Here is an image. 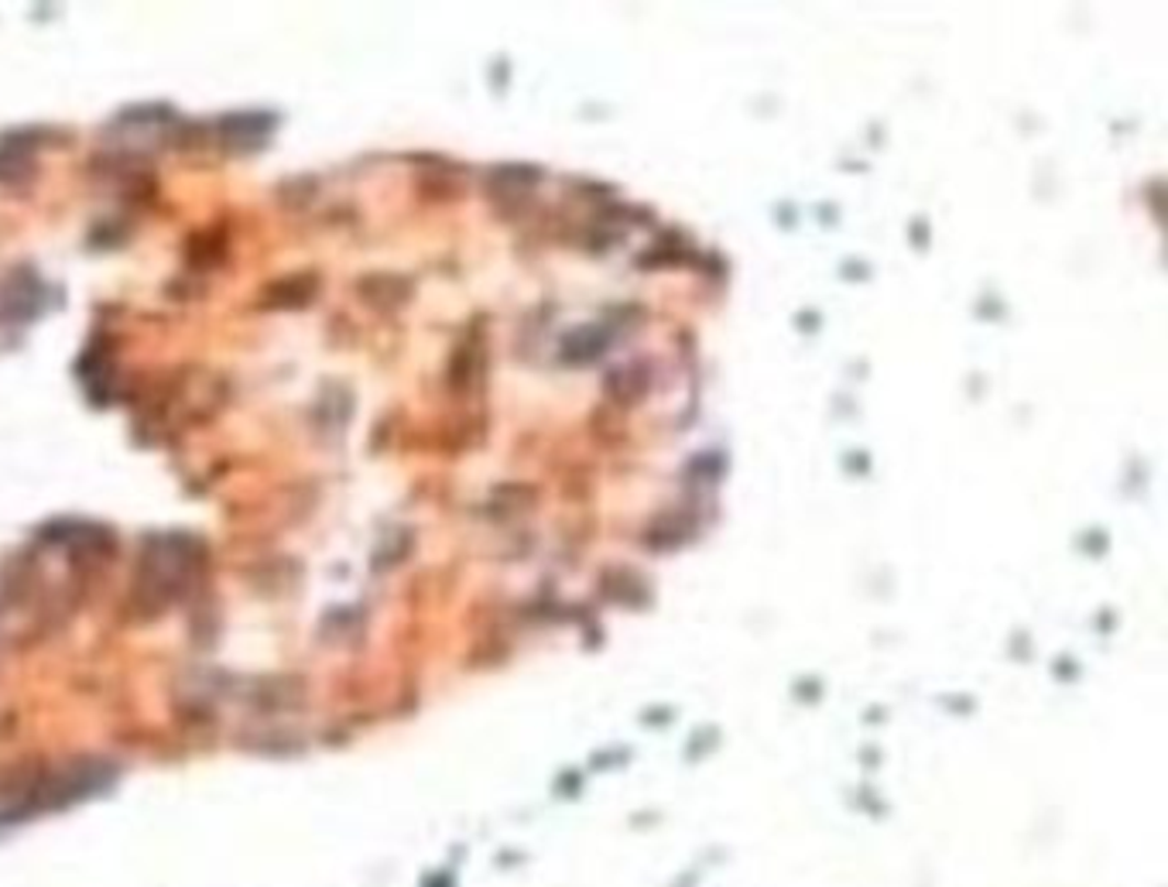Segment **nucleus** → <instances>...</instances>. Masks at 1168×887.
<instances>
[{"label": "nucleus", "mask_w": 1168, "mask_h": 887, "mask_svg": "<svg viewBox=\"0 0 1168 887\" xmlns=\"http://www.w3.org/2000/svg\"><path fill=\"white\" fill-rule=\"evenodd\" d=\"M604 343H607V336H604L600 329H593V326L576 329L573 336H569V343H565V360L583 363V360L600 357V353H604Z\"/></svg>", "instance_id": "1"}]
</instances>
